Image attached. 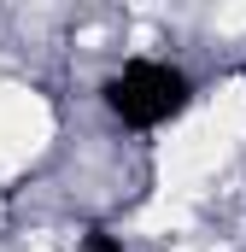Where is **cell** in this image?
<instances>
[{"label":"cell","instance_id":"obj_1","mask_svg":"<svg viewBox=\"0 0 246 252\" xmlns=\"http://www.w3.org/2000/svg\"><path fill=\"white\" fill-rule=\"evenodd\" d=\"M100 100L123 129H164L193 106V76L170 59H123L100 82Z\"/></svg>","mask_w":246,"mask_h":252},{"label":"cell","instance_id":"obj_2","mask_svg":"<svg viewBox=\"0 0 246 252\" xmlns=\"http://www.w3.org/2000/svg\"><path fill=\"white\" fill-rule=\"evenodd\" d=\"M82 252H123V235H112V229H88V235H82Z\"/></svg>","mask_w":246,"mask_h":252}]
</instances>
